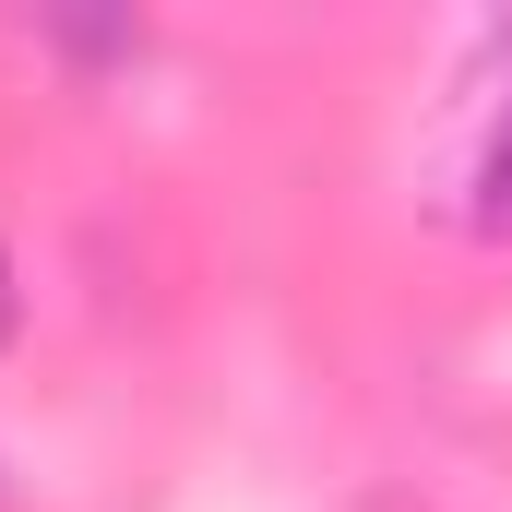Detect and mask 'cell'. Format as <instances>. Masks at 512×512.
<instances>
[{"instance_id":"cell-1","label":"cell","mask_w":512,"mask_h":512,"mask_svg":"<svg viewBox=\"0 0 512 512\" xmlns=\"http://www.w3.org/2000/svg\"><path fill=\"white\" fill-rule=\"evenodd\" d=\"M477 239H512V120L489 131V167H477Z\"/></svg>"},{"instance_id":"cell-2","label":"cell","mask_w":512,"mask_h":512,"mask_svg":"<svg viewBox=\"0 0 512 512\" xmlns=\"http://www.w3.org/2000/svg\"><path fill=\"white\" fill-rule=\"evenodd\" d=\"M358 512H441V501H417V489H370Z\"/></svg>"},{"instance_id":"cell-3","label":"cell","mask_w":512,"mask_h":512,"mask_svg":"<svg viewBox=\"0 0 512 512\" xmlns=\"http://www.w3.org/2000/svg\"><path fill=\"white\" fill-rule=\"evenodd\" d=\"M0 346H12V251H0Z\"/></svg>"}]
</instances>
